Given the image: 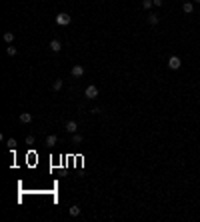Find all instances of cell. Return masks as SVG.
<instances>
[{"mask_svg":"<svg viewBox=\"0 0 200 222\" xmlns=\"http://www.w3.org/2000/svg\"><path fill=\"white\" fill-rule=\"evenodd\" d=\"M158 22H160V18H158V14H148V24L156 26Z\"/></svg>","mask_w":200,"mask_h":222,"instance_id":"30bf717a","label":"cell"},{"mask_svg":"<svg viewBox=\"0 0 200 222\" xmlns=\"http://www.w3.org/2000/svg\"><path fill=\"white\" fill-rule=\"evenodd\" d=\"M64 130H66V132H70V134L78 132V122H76V120H68L66 124H64Z\"/></svg>","mask_w":200,"mask_h":222,"instance_id":"5b68a950","label":"cell"},{"mask_svg":"<svg viewBox=\"0 0 200 222\" xmlns=\"http://www.w3.org/2000/svg\"><path fill=\"white\" fill-rule=\"evenodd\" d=\"M84 96H86V98H90V100L98 98V88H96L94 84H90V86H86V90H84Z\"/></svg>","mask_w":200,"mask_h":222,"instance_id":"7a4b0ae2","label":"cell"},{"mask_svg":"<svg viewBox=\"0 0 200 222\" xmlns=\"http://www.w3.org/2000/svg\"><path fill=\"white\" fill-rule=\"evenodd\" d=\"M26 144H28V146H30V144H34V136H32V134L26 136Z\"/></svg>","mask_w":200,"mask_h":222,"instance_id":"ac0fdd59","label":"cell"},{"mask_svg":"<svg viewBox=\"0 0 200 222\" xmlns=\"http://www.w3.org/2000/svg\"><path fill=\"white\" fill-rule=\"evenodd\" d=\"M4 42H8V44L14 42V32H4Z\"/></svg>","mask_w":200,"mask_h":222,"instance_id":"7c38bea8","label":"cell"},{"mask_svg":"<svg viewBox=\"0 0 200 222\" xmlns=\"http://www.w3.org/2000/svg\"><path fill=\"white\" fill-rule=\"evenodd\" d=\"M182 10H184L186 14H192V12H194V4H192V2H184V4H182Z\"/></svg>","mask_w":200,"mask_h":222,"instance_id":"9c48e42d","label":"cell"},{"mask_svg":"<svg viewBox=\"0 0 200 222\" xmlns=\"http://www.w3.org/2000/svg\"><path fill=\"white\" fill-rule=\"evenodd\" d=\"M180 66H182V60L178 56H170L168 58V68H170V70H178Z\"/></svg>","mask_w":200,"mask_h":222,"instance_id":"3957f363","label":"cell"},{"mask_svg":"<svg viewBox=\"0 0 200 222\" xmlns=\"http://www.w3.org/2000/svg\"><path fill=\"white\" fill-rule=\"evenodd\" d=\"M80 142H82V134L74 132V134H72V144H80Z\"/></svg>","mask_w":200,"mask_h":222,"instance_id":"4fadbf2b","label":"cell"},{"mask_svg":"<svg viewBox=\"0 0 200 222\" xmlns=\"http://www.w3.org/2000/svg\"><path fill=\"white\" fill-rule=\"evenodd\" d=\"M20 122L30 124V122H32V114H30V112H22V114H20Z\"/></svg>","mask_w":200,"mask_h":222,"instance_id":"ba28073f","label":"cell"},{"mask_svg":"<svg viewBox=\"0 0 200 222\" xmlns=\"http://www.w3.org/2000/svg\"><path fill=\"white\" fill-rule=\"evenodd\" d=\"M48 48L52 50V52H60L62 50V42L58 38H54V40H50V44H48Z\"/></svg>","mask_w":200,"mask_h":222,"instance_id":"8992f818","label":"cell"},{"mask_svg":"<svg viewBox=\"0 0 200 222\" xmlns=\"http://www.w3.org/2000/svg\"><path fill=\"white\" fill-rule=\"evenodd\" d=\"M6 144H8V148H14V146H16V140L14 138H8V140H6Z\"/></svg>","mask_w":200,"mask_h":222,"instance_id":"e0dca14e","label":"cell"},{"mask_svg":"<svg viewBox=\"0 0 200 222\" xmlns=\"http://www.w3.org/2000/svg\"><path fill=\"white\" fill-rule=\"evenodd\" d=\"M6 54H8V56H14V54H16V48L12 46V44H8V48H6Z\"/></svg>","mask_w":200,"mask_h":222,"instance_id":"2e32d148","label":"cell"},{"mask_svg":"<svg viewBox=\"0 0 200 222\" xmlns=\"http://www.w3.org/2000/svg\"><path fill=\"white\" fill-rule=\"evenodd\" d=\"M72 22V16L66 14V12H58L56 14V24L58 26H68Z\"/></svg>","mask_w":200,"mask_h":222,"instance_id":"6da1fadb","label":"cell"},{"mask_svg":"<svg viewBox=\"0 0 200 222\" xmlns=\"http://www.w3.org/2000/svg\"><path fill=\"white\" fill-rule=\"evenodd\" d=\"M56 142H58V136L56 134H50V136H46V146H56Z\"/></svg>","mask_w":200,"mask_h":222,"instance_id":"52a82bcc","label":"cell"},{"mask_svg":"<svg viewBox=\"0 0 200 222\" xmlns=\"http://www.w3.org/2000/svg\"><path fill=\"white\" fill-rule=\"evenodd\" d=\"M68 214H70V216H80V208L78 206H70L68 208Z\"/></svg>","mask_w":200,"mask_h":222,"instance_id":"8fae6325","label":"cell"},{"mask_svg":"<svg viewBox=\"0 0 200 222\" xmlns=\"http://www.w3.org/2000/svg\"><path fill=\"white\" fill-rule=\"evenodd\" d=\"M62 84H64L62 80H54V84H52V90H54V92H58V90L62 88Z\"/></svg>","mask_w":200,"mask_h":222,"instance_id":"9a60e30c","label":"cell"},{"mask_svg":"<svg viewBox=\"0 0 200 222\" xmlns=\"http://www.w3.org/2000/svg\"><path fill=\"white\" fill-rule=\"evenodd\" d=\"M152 2H154V6H162L164 4V0H152Z\"/></svg>","mask_w":200,"mask_h":222,"instance_id":"d6986e66","label":"cell"},{"mask_svg":"<svg viewBox=\"0 0 200 222\" xmlns=\"http://www.w3.org/2000/svg\"><path fill=\"white\" fill-rule=\"evenodd\" d=\"M70 74H72L74 78L84 76V66H82V64H74V66H72V70H70Z\"/></svg>","mask_w":200,"mask_h":222,"instance_id":"277c9868","label":"cell"},{"mask_svg":"<svg viewBox=\"0 0 200 222\" xmlns=\"http://www.w3.org/2000/svg\"><path fill=\"white\" fill-rule=\"evenodd\" d=\"M194 2H200V0H194Z\"/></svg>","mask_w":200,"mask_h":222,"instance_id":"ffe728a7","label":"cell"},{"mask_svg":"<svg viewBox=\"0 0 200 222\" xmlns=\"http://www.w3.org/2000/svg\"><path fill=\"white\" fill-rule=\"evenodd\" d=\"M152 6H154L152 0H142V8H144V10H150Z\"/></svg>","mask_w":200,"mask_h":222,"instance_id":"5bb4252c","label":"cell"}]
</instances>
